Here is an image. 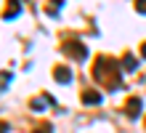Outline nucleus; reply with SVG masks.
Instances as JSON below:
<instances>
[{"mask_svg":"<svg viewBox=\"0 0 146 133\" xmlns=\"http://www.w3.org/2000/svg\"><path fill=\"white\" fill-rule=\"evenodd\" d=\"M45 104H56V101H53V96H40V99H35V101H32V109L40 112Z\"/></svg>","mask_w":146,"mask_h":133,"instance_id":"obj_8","label":"nucleus"},{"mask_svg":"<svg viewBox=\"0 0 146 133\" xmlns=\"http://www.w3.org/2000/svg\"><path fill=\"white\" fill-rule=\"evenodd\" d=\"M58 8H61V0H48V3H45V11H48L50 16H56Z\"/></svg>","mask_w":146,"mask_h":133,"instance_id":"obj_9","label":"nucleus"},{"mask_svg":"<svg viewBox=\"0 0 146 133\" xmlns=\"http://www.w3.org/2000/svg\"><path fill=\"white\" fill-rule=\"evenodd\" d=\"M119 64H122V69H125V72H135L138 61H135V56H133L130 51H127V53H122V61H119Z\"/></svg>","mask_w":146,"mask_h":133,"instance_id":"obj_7","label":"nucleus"},{"mask_svg":"<svg viewBox=\"0 0 146 133\" xmlns=\"http://www.w3.org/2000/svg\"><path fill=\"white\" fill-rule=\"evenodd\" d=\"M135 11H138V13H146V0H135Z\"/></svg>","mask_w":146,"mask_h":133,"instance_id":"obj_11","label":"nucleus"},{"mask_svg":"<svg viewBox=\"0 0 146 133\" xmlns=\"http://www.w3.org/2000/svg\"><path fill=\"white\" fill-rule=\"evenodd\" d=\"M61 53H66V56L74 59V61H85L88 59V48H85L80 40H64L61 43Z\"/></svg>","mask_w":146,"mask_h":133,"instance_id":"obj_2","label":"nucleus"},{"mask_svg":"<svg viewBox=\"0 0 146 133\" xmlns=\"http://www.w3.org/2000/svg\"><path fill=\"white\" fill-rule=\"evenodd\" d=\"M80 99H82V104H88V106H93V104H101V101H104V96H101L98 91H93V88H85V91H82V96H80Z\"/></svg>","mask_w":146,"mask_h":133,"instance_id":"obj_5","label":"nucleus"},{"mask_svg":"<svg viewBox=\"0 0 146 133\" xmlns=\"http://www.w3.org/2000/svg\"><path fill=\"white\" fill-rule=\"evenodd\" d=\"M90 75L104 91H117L122 85V64H117V59L111 56H96Z\"/></svg>","mask_w":146,"mask_h":133,"instance_id":"obj_1","label":"nucleus"},{"mask_svg":"<svg viewBox=\"0 0 146 133\" xmlns=\"http://www.w3.org/2000/svg\"><path fill=\"white\" fill-rule=\"evenodd\" d=\"M141 109H143V104H141V99H138V96H130V99L125 101V114H127L130 120H135V117H138V114H141Z\"/></svg>","mask_w":146,"mask_h":133,"instance_id":"obj_3","label":"nucleus"},{"mask_svg":"<svg viewBox=\"0 0 146 133\" xmlns=\"http://www.w3.org/2000/svg\"><path fill=\"white\" fill-rule=\"evenodd\" d=\"M32 133H53V125L50 122H40V125L32 128Z\"/></svg>","mask_w":146,"mask_h":133,"instance_id":"obj_10","label":"nucleus"},{"mask_svg":"<svg viewBox=\"0 0 146 133\" xmlns=\"http://www.w3.org/2000/svg\"><path fill=\"white\" fill-rule=\"evenodd\" d=\"M8 83H11V72H3V91H8Z\"/></svg>","mask_w":146,"mask_h":133,"instance_id":"obj_12","label":"nucleus"},{"mask_svg":"<svg viewBox=\"0 0 146 133\" xmlns=\"http://www.w3.org/2000/svg\"><path fill=\"white\" fill-rule=\"evenodd\" d=\"M53 77H56L61 85L72 83V72H69V67H56V69H53Z\"/></svg>","mask_w":146,"mask_h":133,"instance_id":"obj_6","label":"nucleus"},{"mask_svg":"<svg viewBox=\"0 0 146 133\" xmlns=\"http://www.w3.org/2000/svg\"><path fill=\"white\" fill-rule=\"evenodd\" d=\"M19 11H21V0H5L3 19H5V21H11V19H16V16H19Z\"/></svg>","mask_w":146,"mask_h":133,"instance_id":"obj_4","label":"nucleus"},{"mask_svg":"<svg viewBox=\"0 0 146 133\" xmlns=\"http://www.w3.org/2000/svg\"><path fill=\"white\" fill-rule=\"evenodd\" d=\"M141 56L146 59V43H143V45H141Z\"/></svg>","mask_w":146,"mask_h":133,"instance_id":"obj_13","label":"nucleus"}]
</instances>
